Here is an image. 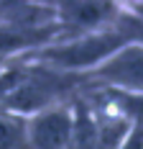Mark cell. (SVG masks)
Wrapping results in <instances>:
<instances>
[{"mask_svg": "<svg viewBox=\"0 0 143 149\" xmlns=\"http://www.w3.org/2000/svg\"><path fill=\"white\" fill-rule=\"evenodd\" d=\"M72 103L54 105L28 118V149H67L72 139Z\"/></svg>", "mask_w": 143, "mask_h": 149, "instance_id": "3957f363", "label": "cell"}, {"mask_svg": "<svg viewBox=\"0 0 143 149\" xmlns=\"http://www.w3.org/2000/svg\"><path fill=\"white\" fill-rule=\"evenodd\" d=\"M87 80L100 88L143 98V46L125 44L107 62H102L97 70H92L87 74Z\"/></svg>", "mask_w": 143, "mask_h": 149, "instance_id": "7a4b0ae2", "label": "cell"}, {"mask_svg": "<svg viewBox=\"0 0 143 149\" xmlns=\"http://www.w3.org/2000/svg\"><path fill=\"white\" fill-rule=\"evenodd\" d=\"M128 44L115 29L95 31V33H79V36H59L56 41L41 46L26 54V59L38 62L49 70L67 74H89L102 62H107L115 52Z\"/></svg>", "mask_w": 143, "mask_h": 149, "instance_id": "6da1fadb", "label": "cell"}, {"mask_svg": "<svg viewBox=\"0 0 143 149\" xmlns=\"http://www.w3.org/2000/svg\"><path fill=\"white\" fill-rule=\"evenodd\" d=\"M0 149H28V118L0 111Z\"/></svg>", "mask_w": 143, "mask_h": 149, "instance_id": "277c9868", "label": "cell"}]
</instances>
